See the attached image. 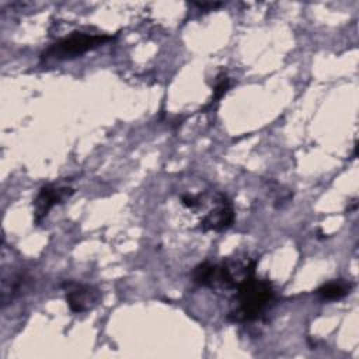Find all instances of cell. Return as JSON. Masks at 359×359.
Segmentation results:
<instances>
[{
	"instance_id": "cell-1",
	"label": "cell",
	"mask_w": 359,
	"mask_h": 359,
	"mask_svg": "<svg viewBox=\"0 0 359 359\" xmlns=\"http://www.w3.org/2000/svg\"><path fill=\"white\" fill-rule=\"evenodd\" d=\"M236 290L237 306L227 316L229 320L236 323L257 320L269 307L275 297V290L271 282L259 279L255 275L240 283Z\"/></svg>"
},
{
	"instance_id": "cell-2",
	"label": "cell",
	"mask_w": 359,
	"mask_h": 359,
	"mask_svg": "<svg viewBox=\"0 0 359 359\" xmlns=\"http://www.w3.org/2000/svg\"><path fill=\"white\" fill-rule=\"evenodd\" d=\"M114 36L107 34H87L81 31H74L67 36L52 43L43 53L42 59H55V60H66L81 56L88 50H93L105 42L111 41Z\"/></svg>"
},
{
	"instance_id": "cell-3",
	"label": "cell",
	"mask_w": 359,
	"mask_h": 359,
	"mask_svg": "<svg viewBox=\"0 0 359 359\" xmlns=\"http://www.w3.org/2000/svg\"><path fill=\"white\" fill-rule=\"evenodd\" d=\"M72 194H73V188H70V187H59V185H52V184L43 185L39 189V192L34 201L35 223H41V220L46 217V215L55 205L62 203Z\"/></svg>"
},
{
	"instance_id": "cell-4",
	"label": "cell",
	"mask_w": 359,
	"mask_h": 359,
	"mask_svg": "<svg viewBox=\"0 0 359 359\" xmlns=\"http://www.w3.org/2000/svg\"><path fill=\"white\" fill-rule=\"evenodd\" d=\"M100 300V292L90 286L76 282L66 283V302L73 313H83L93 309Z\"/></svg>"
},
{
	"instance_id": "cell-5",
	"label": "cell",
	"mask_w": 359,
	"mask_h": 359,
	"mask_svg": "<svg viewBox=\"0 0 359 359\" xmlns=\"http://www.w3.org/2000/svg\"><path fill=\"white\" fill-rule=\"evenodd\" d=\"M234 223V209L230 201L224 196L220 195V201L217 206L210 210L201 222V229L203 231H223L229 229Z\"/></svg>"
},
{
	"instance_id": "cell-6",
	"label": "cell",
	"mask_w": 359,
	"mask_h": 359,
	"mask_svg": "<svg viewBox=\"0 0 359 359\" xmlns=\"http://www.w3.org/2000/svg\"><path fill=\"white\" fill-rule=\"evenodd\" d=\"M351 289H352L351 282L338 279V280H331V282L321 285L316 290V293L323 300H339V299L345 297L351 292Z\"/></svg>"
},
{
	"instance_id": "cell-7",
	"label": "cell",
	"mask_w": 359,
	"mask_h": 359,
	"mask_svg": "<svg viewBox=\"0 0 359 359\" xmlns=\"http://www.w3.org/2000/svg\"><path fill=\"white\" fill-rule=\"evenodd\" d=\"M25 283H27V278L22 273H15L10 278L3 279V286H1L3 307L7 306L8 303H11L17 296H20Z\"/></svg>"
},
{
	"instance_id": "cell-8",
	"label": "cell",
	"mask_w": 359,
	"mask_h": 359,
	"mask_svg": "<svg viewBox=\"0 0 359 359\" xmlns=\"http://www.w3.org/2000/svg\"><path fill=\"white\" fill-rule=\"evenodd\" d=\"M192 280L201 286H215L216 265L210 262H202L192 271Z\"/></svg>"
},
{
	"instance_id": "cell-9",
	"label": "cell",
	"mask_w": 359,
	"mask_h": 359,
	"mask_svg": "<svg viewBox=\"0 0 359 359\" xmlns=\"http://www.w3.org/2000/svg\"><path fill=\"white\" fill-rule=\"evenodd\" d=\"M227 88H229V79H227V76H226L224 73H222V74L219 76V80H217V83H216V86H215V90H213L212 104L216 102L217 100H220V98L224 95V93L227 91Z\"/></svg>"
},
{
	"instance_id": "cell-10",
	"label": "cell",
	"mask_w": 359,
	"mask_h": 359,
	"mask_svg": "<svg viewBox=\"0 0 359 359\" xmlns=\"http://www.w3.org/2000/svg\"><path fill=\"white\" fill-rule=\"evenodd\" d=\"M181 201H182V205L189 209H195L199 205V199L194 195H184Z\"/></svg>"
}]
</instances>
